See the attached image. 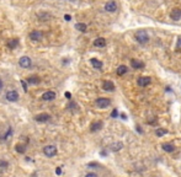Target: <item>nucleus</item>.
Here are the masks:
<instances>
[{"label": "nucleus", "mask_w": 181, "mask_h": 177, "mask_svg": "<svg viewBox=\"0 0 181 177\" xmlns=\"http://www.w3.org/2000/svg\"><path fill=\"white\" fill-rule=\"evenodd\" d=\"M134 37H136L137 42L142 43V44L147 43L148 41H149V36H148V33H147L146 30H139V31H137L136 35H134Z\"/></svg>", "instance_id": "nucleus-1"}, {"label": "nucleus", "mask_w": 181, "mask_h": 177, "mask_svg": "<svg viewBox=\"0 0 181 177\" xmlns=\"http://www.w3.org/2000/svg\"><path fill=\"white\" fill-rule=\"evenodd\" d=\"M57 153H58V150H57L54 145H46L43 148V154L47 156V158H53V156L57 155Z\"/></svg>", "instance_id": "nucleus-2"}, {"label": "nucleus", "mask_w": 181, "mask_h": 177, "mask_svg": "<svg viewBox=\"0 0 181 177\" xmlns=\"http://www.w3.org/2000/svg\"><path fill=\"white\" fill-rule=\"evenodd\" d=\"M111 105V101L110 98H106V97H100L96 100V106L99 108H106Z\"/></svg>", "instance_id": "nucleus-3"}, {"label": "nucleus", "mask_w": 181, "mask_h": 177, "mask_svg": "<svg viewBox=\"0 0 181 177\" xmlns=\"http://www.w3.org/2000/svg\"><path fill=\"white\" fill-rule=\"evenodd\" d=\"M5 97H6V100L10 101V102H16L19 100V92L15 91V90H10L6 92V95H5Z\"/></svg>", "instance_id": "nucleus-4"}, {"label": "nucleus", "mask_w": 181, "mask_h": 177, "mask_svg": "<svg viewBox=\"0 0 181 177\" xmlns=\"http://www.w3.org/2000/svg\"><path fill=\"white\" fill-rule=\"evenodd\" d=\"M19 64L21 65L22 68H25V69H27V68H30L31 65H32V60H31L30 57L24 55V57H21V58H20Z\"/></svg>", "instance_id": "nucleus-5"}, {"label": "nucleus", "mask_w": 181, "mask_h": 177, "mask_svg": "<svg viewBox=\"0 0 181 177\" xmlns=\"http://www.w3.org/2000/svg\"><path fill=\"white\" fill-rule=\"evenodd\" d=\"M51 119V114L48 113H40L35 117V121L38 122V123H44V122H48Z\"/></svg>", "instance_id": "nucleus-6"}, {"label": "nucleus", "mask_w": 181, "mask_h": 177, "mask_svg": "<svg viewBox=\"0 0 181 177\" xmlns=\"http://www.w3.org/2000/svg\"><path fill=\"white\" fill-rule=\"evenodd\" d=\"M105 10H106L107 12H115V11H117V4H116V1H113V0L107 1L105 4Z\"/></svg>", "instance_id": "nucleus-7"}, {"label": "nucleus", "mask_w": 181, "mask_h": 177, "mask_svg": "<svg viewBox=\"0 0 181 177\" xmlns=\"http://www.w3.org/2000/svg\"><path fill=\"white\" fill-rule=\"evenodd\" d=\"M150 81H152V79L149 76H141L138 79V85L142 86V87H146V86H148L149 84H150Z\"/></svg>", "instance_id": "nucleus-8"}, {"label": "nucleus", "mask_w": 181, "mask_h": 177, "mask_svg": "<svg viewBox=\"0 0 181 177\" xmlns=\"http://www.w3.org/2000/svg\"><path fill=\"white\" fill-rule=\"evenodd\" d=\"M42 37H43V33L41 31H32L30 33V39H32V41H41Z\"/></svg>", "instance_id": "nucleus-9"}, {"label": "nucleus", "mask_w": 181, "mask_h": 177, "mask_svg": "<svg viewBox=\"0 0 181 177\" xmlns=\"http://www.w3.org/2000/svg\"><path fill=\"white\" fill-rule=\"evenodd\" d=\"M55 98V92L54 91H47L42 95V100L44 101H53Z\"/></svg>", "instance_id": "nucleus-10"}, {"label": "nucleus", "mask_w": 181, "mask_h": 177, "mask_svg": "<svg viewBox=\"0 0 181 177\" xmlns=\"http://www.w3.org/2000/svg\"><path fill=\"white\" fill-rule=\"evenodd\" d=\"M170 17H171L173 20H175V21L180 20V19H181V10H180V9H174V10H171V12H170Z\"/></svg>", "instance_id": "nucleus-11"}, {"label": "nucleus", "mask_w": 181, "mask_h": 177, "mask_svg": "<svg viewBox=\"0 0 181 177\" xmlns=\"http://www.w3.org/2000/svg\"><path fill=\"white\" fill-rule=\"evenodd\" d=\"M162 148L164 151H166V153H173L174 150H175V145L171 144V143H163L162 144Z\"/></svg>", "instance_id": "nucleus-12"}, {"label": "nucleus", "mask_w": 181, "mask_h": 177, "mask_svg": "<svg viewBox=\"0 0 181 177\" xmlns=\"http://www.w3.org/2000/svg\"><path fill=\"white\" fill-rule=\"evenodd\" d=\"M102 88L105 91H113L115 90V84H113L112 81H103Z\"/></svg>", "instance_id": "nucleus-13"}, {"label": "nucleus", "mask_w": 181, "mask_h": 177, "mask_svg": "<svg viewBox=\"0 0 181 177\" xmlns=\"http://www.w3.org/2000/svg\"><path fill=\"white\" fill-rule=\"evenodd\" d=\"M101 128H102V122L101 121H97V122H94L90 126V131L91 132H97V131H100Z\"/></svg>", "instance_id": "nucleus-14"}, {"label": "nucleus", "mask_w": 181, "mask_h": 177, "mask_svg": "<svg viewBox=\"0 0 181 177\" xmlns=\"http://www.w3.org/2000/svg\"><path fill=\"white\" fill-rule=\"evenodd\" d=\"M90 63H91V65L95 68V69H97V70H100L101 68H102V62H100L99 59H96V58H91L90 59Z\"/></svg>", "instance_id": "nucleus-15"}, {"label": "nucleus", "mask_w": 181, "mask_h": 177, "mask_svg": "<svg viewBox=\"0 0 181 177\" xmlns=\"http://www.w3.org/2000/svg\"><path fill=\"white\" fill-rule=\"evenodd\" d=\"M94 46H95V47H99V48H102V47L106 46V39L102 38V37L96 38V39L94 41Z\"/></svg>", "instance_id": "nucleus-16"}, {"label": "nucleus", "mask_w": 181, "mask_h": 177, "mask_svg": "<svg viewBox=\"0 0 181 177\" xmlns=\"http://www.w3.org/2000/svg\"><path fill=\"white\" fill-rule=\"evenodd\" d=\"M131 66L133 68V69H141V68L144 66V63H142V62H139L137 59H132L131 60Z\"/></svg>", "instance_id": "nucleus-17"}, {"label": "nucleus", "mask_w": 181, "mask_h": 177, "mask_svg": "<svg viewBox=\"0 0 181 177\" xmlns=\"http://www.w3.org/2000/svg\"><path fill=\"white\" fill-rule=\"evenodd\" d=\"M19 46V39L17 38H11L8 41V47L10 49H15Z\"/></svg>", "instance_id": "nucleus-18"}, {"label": "nucleus", "mask_w": 181, "mask_h": 177, "mask_svg": "<svg viewBox=\"0 0 181 177\" xmlns=\"http://www.w3.org/2000/svg\"><path fill=\"white\" fill-rule=\"evenodd\" d=\"M127 71H128V68H127L126 65H120V66L117 68V75H118V76L125 75Z\"/></svg>", "instance_id": "nucleus-19"}, {"label": "nucleus", "mask_w": 181, "mask_h": 177, "mask_svg": "<svg viewBox=\"0 0 181 177\" xmlns=\"http://www.w3.org/2000/svg\"><path fill=\"white\" fill-rule=\"evenodd\" d=\"M27 82L28 84H32V85H37L41 82V79L38 76H30V77H27Z\"/></svg>", "instance_id": "nucleus-20"}, {"label": "nucleus", "mask_w": 181, "mask_h": 177, "mask_svg": "<svg viewBox=\"0 0 181 177\" xmlns=\"http://www.w3.org/2000/svg\"><path fill=\"white\" fill-rule=\"evenodd\" d=\"M122 147H123V144L121 143V142H117V143H113L112 145H111V151H118V150H121L122 149Z\"/></svg>", "instance_id": "nucleus-21"}, {"label": "nucleus", "mask_w": 181, "mask_h": 177, "mask_svg": "<svg viewBox=\"0 0 181 177\" xmlns=\"http://www.w3.org/2000/svg\"><path fill=\"white\" fill-rule=\"evenodd\" d=\"M15 150H16L19 154H25L26 147H25L24 144H16V145H15Z\"/></svg>", "instance_id": "nucleus-22"}, {"label": "nucleus", "mask_w": 181, "mask_h": 177, "mask_svg": "<svg viewBox=\"0 0 181 177\" xmlns=\"http://www.w3.org/2000/svg\"><path fill=\"white\" fill-rule=\"evenodd\" d=\"M75 28H76L78 31H80V32H86V30H87L86 25H85V24H83V22L76 24V25H75Z\"/></svg>", "instance_id": "nucleus-23"}, {"label": "nucleus", "mask_w": 181, "mask_h": 177, "mask_svg": "<svg viewBox=\"0 0 181 177\" xmlns=\"http://www.w3.org/2000/svg\"><path fill=\"white\" fill-rule=\"evenodd\" d=\"M168 133L166 129H163V128H159L155 131V134H157V137H163V135H165Z\"/></svg>", "instance_id": "nucleus-24"}, {"label": "nucleus", "mask_w": 181, "mask_h": 177, "mask_svg": "<svg viewBox=\"0 0 181 177\" xmlns=\"http://www.w3.org/2000/svg\"><path fill=\"white\" fill-rule=\"evenodd\" d=\"M9 166L8 161H4V160H0V169H6Z\"/></svg>", "instance_id": "nucleus-25"}, {"label": "nucleus", "mask_w": 181, "mask_h": 177, "mask_svg": "<svg viewBox=\"0 0 181 177\" xmlns=\"http://www.w3.org/2000/svg\"><path fill=\"white\" fill-rule=\"evenodd\" d=\"M11 134H12V129H11V128H9V131H8L6 133H5V134L3 135V139H8V138H9Z\"/></svg>", "instance_id": "nucleus-26"}, {"label": "nucleus", "mask_w": 181, "mask_h": 177, "mask_svg": "<svg viewBox=\"0 0 181 177\" xmlns=\"http://www.w3.org/2000/svg\"><path fill=\"white\" fill-rule=\"evenodd\" d=\"M68 108H69V110H73V108H78V105H76V103H74V102H70L69 105H68Z\"/></svg>", "instance_id": "nucleus-27"}, {"label": "nucleus", "mask_w": 181, "mask_h": 177, "mask_svg": "<svg viewBox=\"0 0 181 177\" xmlns=\"http://www.w3.org/2000/svg\"><path fill=\"white\" fill-rule=\"evenodd\" d=\"M117 116H118L117 110H113V111H112V113H111V117H112V118H116Z\"/></svg>", "instance_id": "nucleus-28"}, {"label": "nucleus", "mask_w": 181, "mask_h": 177, "mask_svg": "<svg viewBox=\"0 0 181 177\" xmlns=\"http://www.w3.org/2000/svg\"><path fill=\"white\" fill-rule=\"evenodd\" d=\"M85 177H99L96 174H94V172H89V174H86L85 175Z\"/></svg>", "instance_id": "nucleus-29"}, {"label": "nucleus", "mask_w": 181, "mask_h": 177, "mask_svg": "<svg viewBox=\"0 0 181 177\" xmlns=\"http://www.w3.org/2000/svg\"><path fill=\"white\" fill-rule=\"evenodd\" d=\"M60 174H62V167L58 166V167L55 169V175H60Z\"/></svg>", "instance_id": "nucleus-30"}, {"label": "nucleus", "mask_w": 181, "mask_h": 177, "mask_svg": "<svg viewBox=\"0 0 181 177\" xmlns=\"http://www.w3.org/2000/svg\"><path fill=\"white\" fill-rule=\"evenodd\" d=\"M21 85H22V87H24V90H25V91H27V85H26V82H25L24 80L21 81Z\"/></svg>", "instance_id": "nucleus-31"}, {"label": "nucleus", "mask_w": 181, "mask_h": 177, "mask_svg": "<svg viewBox=\"0 0 181 177\" xmlns=\"http://www.w3.org/2000/svg\"><path fill=\"white\" fill-rule=\"evenodd\" d=\"M176 47H178V49H181V37H180V38H179V41H178Z\"/></svg>", "instance_id": "nucleus-32"}, {"label": "nucleus", "mask_w": 181, "mask_h": 177, "mask_svg": "<svg viewBox=\"0 0 181 177\" xmlns=\"http://www.w3.org/2000/svg\"><path fill=\"white\" fill-rule=\"evenodd\" d=\"M64 19H65V21H70V15H65V16H64Z\"/></svg>", "instance_id": "nucleus-33"}, {"label": "nucleus", "mask_w": 181, "mask_h": 177, "mask_svg": "<svg viewBox=\"0 0 181 177\" xmlns=\"http://www.w3.org/2000/svg\"><path fill=\"white\" fill-rule=\"evenodd\" d=\"M65 97H68V98H70V97H71V95H70V92H65Z\"/></svg>", "instance_id": "nucleus-34"}, {"label": "nucleus", "mask_w": 181, "mask_h": 177, "mask_svg": "<svg viewBox=\"0 0 181 177\" xmlns=\"http://www.w3.org/2000/svg\"><path fill=\"white\" fill-rule=\"evenodd\" d=\"M3 85H4V84H3V80L0 79V90H1V88H3Z\"/></svg>", "instance_id": "nucleus-35"}, {"label": "nucleus", "mask_w": 181, "mask_h": 177, "mask_svg": "<svg viewBox=\"0 0 181 177\" xmlns=\"http://www.w3.org/2000/svg\"><path fill=\"white\" fill-rule=\"evenodd\" d=\"M121 117H122V119H127V118H126V114H125V113H122V114H121Z\"/></svg>", "instance_id": "nucleus-36"}]
</instances>
